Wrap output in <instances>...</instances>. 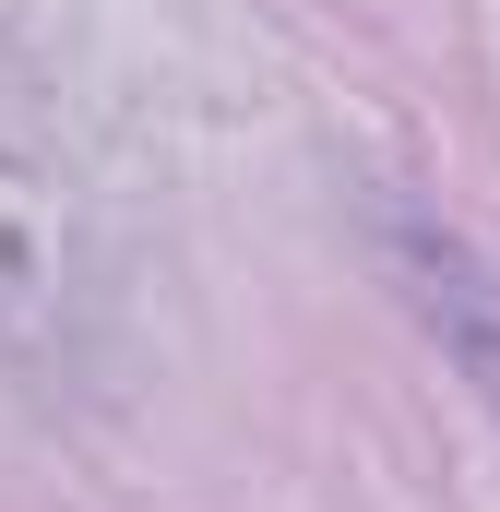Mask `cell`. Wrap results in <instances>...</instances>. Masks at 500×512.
<instances>
[{
  "mask_svg": "<svg viewBox=\"0 0 500 512\" xmlns=\"http://www.w3.org/2000/svg\"><path fill=\"white\" fill-rule=\"evenodd\" d=\"M84 298H96V262H84V203H72V179L0 131V358L72 346Z\"/></svg>",
  "mask_w": 500,
  "mask_h": 512,
  "instance_id": "cell-1",
  "label": "cell"
},
{
  "mask_svg": "<svg viewBox=\"0 0 500 512\" xmlns=\"http://www.w3.org/2000/svg\"><path fill=\"white\" fill-rule=\"evenodd\" d=\"M393 274H405L417 322L465 358V382L500 405V274L465 251V239H429V227H393Z\"/></svg>",
  "mask_w": 500,
  "mask_h": 512,
  "instance_id": "cell-2",
  "label": "cell"
}]
</instances>
